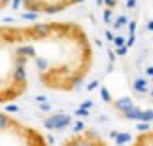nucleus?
Returning a JSON list of instances; mask_svg holds the SVG:
<instances>
[{"label":"nucleus","instance_id":"obj_7","mask_svg":"<svg viewBox=\"0 0 153 146\" xmlns=\"http://www.w3.org/2000/svg\"><path fill=\"white\" fill-rule=\"evenodd\" d=\"M70 6L68 0H64V2H59V4H44V13H61V11H64Z\"/></svg>","mask_w":153,"mask_h":146},{"label":"nucleus","instance_id":"obj_21","mask_svg":"<svg viewBox=\"0 0 153 146\" xmlns=\"http://www.w3.org/2000/svg\"><path fill=\"white\" fill-rule=\"evenodd\" d=\"M97 87H100V82H98V80H93V82H89V84H87L85 89H87V91H95Z\"/></svg>","mask_w":153,"mask_h":146},{"label":"nucleus","instance_id":"obj_42","mask_svg":"<svg viewBox=\"0 0 153 146\" xmlns=\"http://www.w3.org/2000/svg\"><path fill=\"white\" fill-rule=\"evenodd\" d=\"M151 82H153V76H151Z\"/></svg>","mask_w":153,"mask_h":146},{"label":"nucleus","instance_id":"obj_9","mask_svg":"<svg viewBox=\"0 0 153 146\" xmlns=\"http://www.w3.org/2000/svg\"><path fill=\"white\" fill-rule=\"evenodd\" d=\"M140 114H142V108L134 104L132 108H128L127 112L123 114V118H127V120H140Z\"/></svg>","mask_w":153,"mask_h":146},{"label":"nucleus","instance_id":"obj_4","mask_svg":"<svg viewBox=\"0 0 153 146\" xmlns=\"http://www.w3.org/2000/svg\"><path fill=\"white\" fill-rule=\"evenodd\" d=\"M11 78H13V84L19 87V89L25 91L27 89V65H17L15 63V68H13Z\"/></svg>","mask_w":153,"mask_h":146},{"label":"nucleus","instance_id":"obj_35","mask_svg":"<svg viewBox=\"0 0 153 146\" xmlns=\"http://www.w3.org/2000/svg\"><path fill=\"white\" fill-rule=\"evenodd\" d=\"M115 55H117L115 51H111V49L108 51V57H110V61H115Z\"/></svg>","mask_w":153,"mask_h":146},{"label":"nucleus","instance_id":"obj_32","mask_svg":"<svg viewBox=\"0 0 153 146\" xmlns=\"http://www.w3.org/2000/svg\"><path fill=\"white\" fill-rule=\"evenodd\" d=\"M2 23H4V25H11V23H13V17H4Z\"/></svg>","mask_w":153,"mask_h":146},{"label":"nucleus","instance_id":"obj_24","mask_svg":"<svg viewBox=\"0 0 153 146\" xmlns=\"http://www.w3.org/2000/svg\"><path fill=\"white\" fill-rule=\"evenodd\" d=\"M134 42H136V34H128V38H127V46H128V48H132Z\"/></svg>","mask_w":153,"mask_h":146},{"label":"nucleus","instance_id":"obj_16","mask_svg":"<svg viewBox=\"0 0 153 146\" xmlns=\"http://www.w3.org/2000/svg\"><path fill=\"white\" fill-rule=\"evenodd\" d=\"M78 118H89V108H83V106H79L78 110L74 112Z\"/></svg>","mask_w":153,"mask_h":146},{"label":"nucleus","instance_id":"obj_23","mask_svg":"<svg viewBox=\"0 0 153 146\" xmlns=\"http://www.w3.org/2000/svg\"><path fill=\"white\" fill-rule=\"evenodd\" d=\"M127 51H128V46H127V44H125V46H119V48H115V53H117V55H121V57L125 55Z\"/></svg>","mask_w":153,"mask_h":146},{"label":"nucleus","instance_id":"obj_8","mask_svg":"<svg viewBox=\"0 0 153 146\" xmlns=\"http://www.w3.org/2000/svg\"><path fill=\"white\" fill-rule=\"evenodd\" d=\"M110 137L115 141V144H125V142H132L131 133H119V131H110Z\"/></svg>","mask_w":153,"mask_h":146},{"label":"nucleus","instance_id":"obj_34","mask_svg":"<svg viewBox=\"0 0 153 146\" xmlns=\"http://www.w3.org/2000/svg\"><path fill=\"white\" fill-rule=\"evenodd\" d=\"M146 31L153 32V19H151V21H148V25H146Z\"/></svg>","mask_w":153,"mask_h":146},{"label":"nucleus","instance_id":"obj_18","mask_svg":"<svg viewBox=\"0 0 153 146\" xmlns=\"http://www.w3.org/2000/svg\"><path fill=\"white\" fill-rule=\"evenodd\" d=\"M38 108H40V112H51V110H53V106L49 104V101L40 103V104H38Z\"/></svg>","mask_w":153,"mask_h":146},{"label":"nucleus","instance_id":"obj_41","mask_svg":"<svg viewBox=\"0 0 153 146\" xmlns=\"http://www.w3.org/2000/svg\"><path fill=\"white\" fill-rule=\"evenodd\" d=\"M148 95H149V97H153V89H149V91H148Z\"/></svg>","mask_w":153,"mask_h":146},{"label":"nucleus","instance_id":"obj_3","mask_svg":"<svg viewBox=\"0 0 153 146\" xmlns=\"http://www.w3.org/2000/svg\"><path fill=\"white\" fill-rule=\"evenodd\" d=\"M2 38H4V42H10V44L21 42V40H27L25 28H13V27L8 28V25H6V27L2 28Z\"/></svg>","mask_w":153,"mask_h":146},{"label":"nucleus","instance_id":"obj_30","mask_svg":"<svg viewBox=\"0 0 153 146\" xmlns=\"http://www.w3.org/2000/svg\"><path fill=\"white\" fill-rule=\"evenodd\" d=\"M79 106H83V108H89V110H91V108H93V101H83V103L79 104Z\"/></svg>","mask_w":153,"mask_h":146},{"label":"nucleus","instance_id":"obj_37","mask_svg":"<svg viewBox=\"0 0 153 146\" xmlns=\"http://www.w3.org/2000/svg\"><path fill=\"white\" fill-rule=\"evenodd\" d=\"M68 2H70V6H72V4H81V2H85V0H68Z\"/></svg>","mask_w":153,"mask_h":146},{"label":"nucleus","instance_id":"obj_29","mask_svg":"<svg viewBox=\"0 0 153 146\" xmlns=\"http://www.w3.org/2000/svg\"><path fill=\"white\" fill-rule=\"evenodd\" d=\"M104 2H106V8H115L117 0H104Z\"/></svg>","mask_w":153,"mask_h":146},{"label":"nucleus","instance_id":"obj_12","mask_svg":"<svg viewBox=\"0 0 153 146\" xmlns=\"http://www.w3.org/2000/svg\"><path fill=\"white\" fill-rule=\"evenodd\" d=\"M102 19L106 25H114V8H108V10H104V15H102Z\"/></svg>","mask_w":153,"mask_h":146},{"label":"nucleus","instance_id":"obj_20","mask_svg":"<svg viewBox=\"0 0 153 146\" xmlns=\"http://www.w3.org/2000/svg\"><path fill=\"white\" fill-rule=\"evenodd\" d=\"M136 129L138 131H149V121H142V120H140L136 124Z\"/></svg>","mask_w":153,"mask_h":146},{"label":"nucleus","instance_id":"obj_15","mask_svg":"<svg viewBox=\"0 0 153 146\" xmlns=\"http://www.w3.org/2000/svg\"><path fill=\"white\" fill-rule=\"evenodd\" d=\"M140 120H142V121H153V110H151V108L142 110V114H140Z\"/></svg>","mask_w":153,"mask_h":146},{"label":"nucleus","instance_id":"obj_17","mask_svg":"<svg viewBox=\"0 0 153 146\" xmlns=\"http://www.w3.org/2000/svg\"><path fill=\"white\" fill-rule=\"evenodd\" d=\"M36 65H38L40 70H48V61L44 57H36Z\"/></svg>","mask_w":153,"mask_h":146},{"label":"nucleus","instance_id":"obj_36","mask_svg":"<svg viewBox=\"0 0 153 146\" xmlns=\"http://www.w3.org/2000/svg\"><path fill=\"white\" fill-rule=\"evenodd\" d=\"M146 76H149V78L153 76V67H148V68H146Z\"/></svg>","mask_w":153,"mask_h":146},{"label":"nucleus","instance_id":"obj_1","mask_svg":"<svg viewBox=\"0 0 153 146\" xmlns=\"http://www.w3.org/2000/svg\"><path fill=\"white\" fill-rule=\"evenodd\" d=\"M74 124V118L70 114H51L44 120V127L49 131H62Z\"/></svg>","mask_w":153,"mask_h":146},{"label":"nucleus","instance_id":"obj_19","mask_svg":"<svg viewBox=\"0 0 153 146\" xmlns=\"http://www.w3.org/2000/svg\"><path fill=\"white\" fill-rule=\"evenodd\" d=\"M72 129H74V133H83L85 124L83 121H76V124H72Z\"/></svg>","mask_w":153,"mask_h":146},{"label":"nucleus","instance_id":"obj_6","mask_svg":"<svg viewBox=\"0 0 153 146\" xmlns=\"http://www.w3.org/2000/svg\"><path fill=\"white\" fill-rule=\"evenodd\" d=\"M132 89L138 93V95H148L149 91V80L148 78H136L132 84Z\"/></svg>","mask_w":153,"mask_h":146},{"label":"nucleus","instance_id":"obj_31","mask_svg":"<svg viewBox=\"0 0 153 146\" xmlns=\"http://www.w3.org/2000/svg\"><path fill=\"white\" fill-rule=\"evenodd\" d=\"M34 101H36V103L40 104V103H45V101H48V97H45V95H38L36 99H34Z\"/></svg>","mask_w":153,"mask_h":146},{"label":"nucleus","instance_id":"obj_39","mask_svg":"<svg viewBox=\"0 0 153 146\" xmlns=\"http://www.w3.org/2000/svg\"><path fill=\"white\" fill-rule=\"evenodd\" d=\"M11 2V0H0V4H2V8H6V6H8Z\"/></svg>","mask_w":153,"mask_h":146},{"label":"nucleus","instance_id":"obj_5","mask_svg":"<svg viewBox=\"0 0 153 146\" xmlns=\"http://www.w3.org/2000/svg\"><path fill=\"white\" fill-rule=\"evenodd\" d=\"M134 106V101L131 97H121V99H117V101L114 103V108L117 110V112H121V114H125L128 108H132Z\"/></svg>","mask_w":153,"mask_h":146},{"label":"nucleus","instance_id":"obj_38","mask_svg":"<svg viewBox=\"0 0 153 146\" xmlns=\"http://www.w3.org/2000/svg\"><path fill=\"white\" fill-rule=\"evenodd\" d=\"M98 121H110V118H108V116H104V114H102L100 118H98Z\"/></svg>","mask_w":153,"mask_h":146},{"label":"nucleus","instance_id":"obj_40","mask_svg":"<svg viewBox=\"0 0 153 146\" xmlns=\"http://www.w3.org/2000/svg\"><path fill=\"white\" fill-rule=\"evenodd\" d=\"M97 6L100 8V6H106V2H104V0H97Z\"/></svg>","mask_w":153,"mask_h":146},{"label":"nucleus","instance_id":"obj_28","mask_svg":"<svg viewBox=\"0 0 153 146\" xmlns=\"http://www.w3.org/2000/svg\"><path fill=\"white\" fill-rule=\"evenodd\" d=\"M21 4H23V0H11V8L13 10H19Z\"/></svg>","mask_w":153,"mask_h":146},{"label":"nucleus","instance_id":"obj_25","mask_svg":"<svg viewBox=\"0 0 153 146\" xmlns=\"http://www.w3.org/2000/svg\"><path fill=\"white\" fill-rule=\"evenodd\" d=\"M128 34H136V21L128 23Z\"/></svg>","mask_w":153,"mask_h":146},{"label":"nucleus","instance_id":"obj_27","mask_svg":"<svg viewBox=\"0 0 153 146\" xmlns=\"http://www.w3.org/2000/svg\"><path fill=\"white\" fill-rule=\"evenodd\" d=\"M136 2H138V0H127V2H125L127 10H132V8H136Z\"/></svg>","mask_w":153,"mask_h":146},{"label":"nucleus","instance_id":"obj_10","mask_svg":"<svg viewBox=\"0 0 153 146\" xmlns=\"http://www.w3.org/2000/svg\"><path fill=\"white\" fill-rule=\"evenodd\" d=\"M21 19L23 21H38L40 19V11H21Z\"/></svg>","mask_w":153,"mask_h":146},{"label":"nucleus","instance_id":"obj_2","mask_svg":"<svg viewBox=\"0 0 153 146\" xmlns=\"http://www.w3.org/2000/svg\"><path fill=\"white\" fill-rule=\"evenodd\" d=\"M53 31H55L53 23H38L36 21L32 27L25 28V36H27V40H45Z\"/></svg>","mask_w":153,"mask_h":146},{"label":"nucleus","instance_id":"obj_13","mask_svg":"<svg viewBox=\"0 0 153 146\" xmlns=\"http://www.w3.org/2000/svg\"><path fill=\"white\" fill-rule=\"evenodd\" d=\"M25 55H28V57H36V48L34 46H30V44H25V46H21L19 48Z\"/></svg>","mask_w":153,"mask_h":146},{"label":"nucleus","instance_id":"obj_11","mask_svg":"<svg viewBox=\"0 0 153 146\" xmlns=\"http://www.w3.org/2000/svg\"><path fill=\"white\" fill-rule=\"evenodd\" d=\"M125 25H128V19H127V15H117L115 17V21H114V28H117V31H119L121 27H125Z\"/></svg>","mask_w":153,"mask_h":146},{"label":"nucleus","instance_id":"obj_22","mask_svg":"<svg viewBox=\"0 0 153 146\" xmlns=\"http://www.w3.org/2000/svg\"><path fill=\"white\" fill-rule=\"evenodd\" d=\"M114 44H115V48H119V46H125V44H127V38H123V36H119V34H117V36L114 38Z\"/></svg>","mask_w":153,"mask_h":146},{"label":"nucleus","instance_id":"obj_26","mask_svg":"<svg viewBox=\"0 0 153 146\" xmlns=\"http://www.w3.org/2000/svg\"><path fill=\"white\" fill-rule=\"evenodd\" d=\"M6 112H19V106H17V104H8V106H6Z\"/></svg>","mask_w":153,"mask_h":146},{"label":"nucleus","instance_id":"obj_33","mask_svg":"<svg viewBox=\"0 0 153 146\" xmlns=\"http://www.w3.org/2000/svg\"><path fill=\"white\" fill-rule=\"evenodd\" d=\"M104 36L108 38V40H111V42H114V38H115L114 34H111V31H106V32H104Z\"/></svg>","mask_w":153,"mask_h":146},{"label":"nucleus","instance_id":"obj_14","mask_svg":"<svg viewBox=\"0 0 153 146\" xmlns=\"http://www.w3.org/2000/svg\"><path fill=\"white\" fill-rule=\"evenodd\" d=\"M100 99L104 103H111V93L108 91V87H104V85H100Z\"/></svg>","mask_w":153,"mask_h":146}]
</instances>
